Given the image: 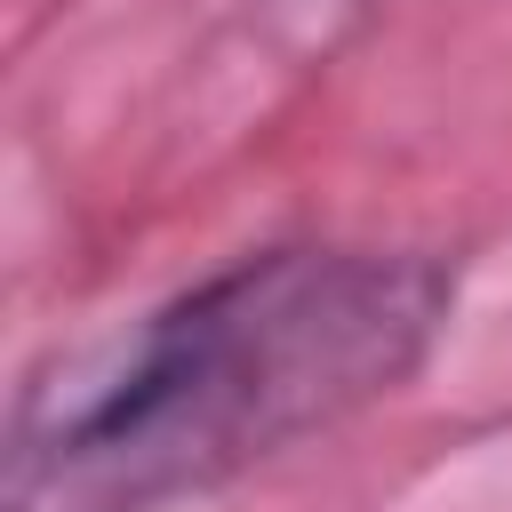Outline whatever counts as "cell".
<instances>
[{"instance_id": "1", "label": "cell", "mask_w": 512, "mask_h": 512, "mask_svg": "<svg viewBox=\"0 0 512 512\" xmlns=\"http://www.w3.org/2000/svg\"><path fill=\"white\" fill-rule=\"evenodd\" d=\"M448 304L432 256L272 248L152 312L16 424V512H152L392 392Z\"/></svg>"}]
</instances>
